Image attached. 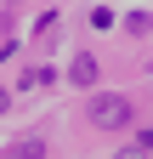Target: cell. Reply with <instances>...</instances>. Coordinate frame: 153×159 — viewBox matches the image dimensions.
Here are the masks:
<instances>
[{
	"label": "cell",
	"instance_id": "6da1fadb",
	"mask_svg": "<svg viewBox=\"0 0 153 159\" xmlns=\"http://www.w3.org/2000/svg\"><path fill=\"white\" fill-rule=\"evenodd\" d=\"M85 119L97 131H119V125H130V102L125 97H113V91H97L91 97V108H85Z\"/></svg>",
	"mask_w": 153,
	"mask_h": 159
},
{
	"label": "cell",
	"instance_id": "7a4b0ae2",
	"mask_svg": "<svg viewBox=\"0 0 153 159\" xmlns=\"http://www.w3.org/2000/svg\"><path fill=\"white\" fill-rule=\"evenodd\" d=\"M68 80H74V85H91V80H97V57L80 51V57H74V68H68Z\"/></svg>",
	"mask_w": 153,
	"mask_h": 159
},
{
	"label": "cell",
	"instance_id": "3957f363",
	"mask_svg": "<svg viewBox=\"0 0 153 159\" xmlns=\"http://www.w3.org/2000/svg\"><path fill=\"white\" fill-rule=\"evenodd\" d=\"M6 159H46V142H34V136H28V142H17Z\"/></svg>",
	"mask_w": 153,
	"mask_h": 159
},
{
	"label": "cell",
	"instance_id": "277c9868",
	"mask_svg": "<svg viewBox=\"0 0 153 159\" xmlns=\"http://www.w3.org/2000/svg\"><path fill=\"white\" fill-rule=\"evenodd\" d=\"M113 159H147V153L142 148H125V153H113Z\"/></svg>",
	"mask_w": 153,
	"mask_h": 159
},
{
	"label": "cell",
	"instance_id": "5b68a950",
	"mask_svg": "<svg viewBox=\"0 0 153 159\" xmlns=\"http://www.w3.org/2000/svg\"><path fill=\"white\" fill-rule=\"evenodd\" d=\"M142 153H153V131H142Z\"/></svg>",
	"mask_w": 153,
	"mask_h": 159
},
{
	"label": "cell",
	"instance_id": "8992f818",
	"mask_svg": "<svg viewBox=\"0 0 153 159\" xmlns=\"http://www.w3.org/2000/svg\"><path fill=\"white\" fill-rule=\"evenodd\" d=\"M6 102H11V97H6V91H0V114H6Z\"/></svg>",
	"mask_w": 153,
	"mask_h": 159
}]
</instances>
